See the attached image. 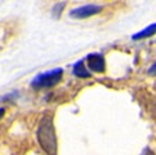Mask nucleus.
Returning <instances> with one entry per match:
<instances>
[{
    "label": "nucleus",
    "instance_id": "obj_6",
    "mask_svg": "<svg viewBox=\"0 0 156 155\" xmlns=\"http://www.w3.org/2000/svg\"><path fill=\"white\" fill-rule=\"evenodd\" d=\"M73 73L76 76H79V78H88V76H90V72H88V71L84 68L83 61H79V62H76V64H75Z\"/></svg>",
    "mask_w": 156,
    "mask_h": 155
},
{
    "label": "nucleus",
    "instance_id": "obj_2",
    "mask_svg": "<svg viewBox=\"0 0 156 155\" xmlns=\"http://www.w3.org/2000/svg\"><path fill=\"white\" fill-rule=\"evenodd\" d=\"M61 79H62V69L61 68H57V69H53L46 73H41L37 78H35L32 82V86L33 87H37V89L53 87L57 83H59Z\"/></svg>",
    "mask_w": 156,
    "mask_h": 155
},
{
    "label": "nucleus",
    "instance_id": "obj_5",
    "mask_svg": "<svg viewBox=\"0 0 156 155\" xmlns=\"http://www.w3.org/2000/svg\"><path fill=\"white\" fill-rule=\"evenodd\" d=\"M153 33H156V24H152V25H149V27H148L147 29L141 31V32L136 33V35H133V39H136V40H138V39L149 38V36H152Z\"/></svg>",
    "mask_w": 156,
    "mask_h": 155
},
{
    "label": "nucleus",
    "instance_id": "obj_7",
    "mask_svg": "<svg viewBox=\"0 0 156 155\" xmlns=\"http://www.w3.org/2000/svg\"><path fill=\"white\" fill-rule=\"evenodd\" d=\"M148 72H149L151 75H156V62L149 68V71H148Z\"/></svg>",
    "mask_w": 156,
    "mask_h": 155
},
{
    "label": "nucleus",
    "instance_id": "obj_4",
    "mask_svg": "<svg viewBox=\"0 0 156 155\" xmlns=\"http://www.w3.org/2000/svg\"><path fill=\"white\" fill-rule=\"evenodd\" d=\"M88 69L94 71V72H104L105 71V60L101 54H90L87 57Z\"/></svg>",
    "mask_w": 156,
    "mask_h": 155
},
{
    "label": "nucleus",
    "instance_id": "obj_3",
    "mask_svg": "<svg viewBox=\"0 0 156 155\" xmlns=\"http://www.w3.org/2000/svg\"><path fill=\"white\" fill-rule=\"evenodd\" d=\"M101 11L100 6H94V4H87V6L79 7V9H75L71 11V17L72 18H87L91 17V15L97 14Z\"/></svg>",
    "mask_w": 156,
    "mask_h": 155
},
{
    "label": "nucleus",
    "instance_id": "obj_9",
    "mask_svg": "<svg viewBox=\"0 0 156 155\" xmlns=\"http://www.w3.org/2000/svg\"><path fill=\"white\" fill-rule=\"evenodd\" d=\"M3 114H4V109H3V108H0V119H2V116H3Z\"/></svg>",
    "mask_w": 156,
    "mask_h": 155
},
{
    "label": "nucleus",
    "instance_id": "obj_8",
    "mask_svg": "<svg viewBox=\"0 0 156 155\" xmlns=\"http://www.w3.org/2000/svg\"><path fill=\"white\" fill-rule=\"evenodd\" d=\"M141 155H155V154H153V152L151 151L149 148H145L144 151H142V154H141Z\"/></svg>",
    "mask_w": 156,
    "mask_h": 155
},
{
    "label": "nucleus",
    "instance_id": "obj_1",
    "mask_svg": "<svg viewBox=\"0 0 156 155\" xmlns=\"http://www.w3.org/2000/svg\"><path fill=\"white\" fill-rule=\"evenodd\" d=\"M37 140L41 148L48 155H57V136L54 129L53 114H46L39 122L37 127Z\"/></svg>",
    "mask_w": 156,
    "mask_h": 155
}]
</instances>
